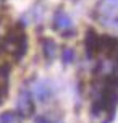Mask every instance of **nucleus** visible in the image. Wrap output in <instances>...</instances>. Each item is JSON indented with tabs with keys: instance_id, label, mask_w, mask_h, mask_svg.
Returning a JSON list of instances; mask_svg holds the SVG:
<instances>
[{
	"instance_id": "f257e3e1",
	"label": "nucleus",
	"mask_w": 118,
	"mask_h": 123,
	"mask_svg": "<svg viewBox=\"0 0 118 123\" xmlns=\"http://www.w3.org/2000/svg\"><path fill=\"white\" fill-rule=\"evenodd\" d=\"M0 49L5 54L12 55L13 60H21L28 50V39L21 26H15L10 29V32L5 36V39L0 41Z\"/></svg>"
},
{
	"instance_id": "f03ea898",
	"label": "nucleus",
	"mask_w": 118,
	"mask_h": 123,
	"mask_svg": "<svg viewBox=\"0 0 118 123\" xmlns=\"http://www.w3.org/2000/svg\"><path fill=\"white\" fill-rule=\"evenodd\" d=\"M32 112H34V102H32L31 92L28 89H21L16 100V113L21 117H29Z\"/></svg>"
},
{
	"instance_id": "7ed1b4c3",
	"label": "nucleus",
	"mask_w": 118,
	"mask_h": 123,
	"mask_svg": "<svg viewBox=\"0 0 118 123\" xmlns=\"http://www.w3.org/2000/svg\"><path fill=\"white\" fill-rule=\"evenodd\" d=\"M99 52L108 57H118V39L113 36H99Z\"/></svg>"
},
{
	"instance_id": "20e7f679",
	"label": "nucleus",
	"mask_w": 118,
	"mask_h": 123,
	"mask_svg": "<svg viewBox=\"0 0 118 123\" xmlns=\"http://www.w3.org/2000/svg\"><path fill=\"white\" fill-rule=\"evenodd\" d=\"M32 96L37 99L39 102H45L47 99L52 96V86H50L49 81H37L34 86H32Z\"/></svg>"
},
{
	"instance_id": "39448f33",
	"label": "nucleus",
	"mask_w": 118,
	"mask_h": 123,
	"mask_svg": "<svg viewBox=\"0 0 118 123\" xmlns=\"http://www.w3.org/2000/svg\"><path fill=\"white\" fill-rule=\"evenodd\" d=\"M53 28L57 31H63V32L70 31L71 29V18L63 10H58L53 16Z\"/></svg>"
},
{
	"instance_id": "423d86ee",
	"label": "nucleus",
	"mask_w": 118,
	"mask_h": 123,
	"mask_svg": "<svg viewBox=\"0 0 118 123\" xmlns=\"http://www.w3.org/2000/svg\"><path fill=\"white\" fill-rule=\"evenodd\" d=\"M86 50H87V55L92 57L95 52H99V34L95 32L94 29H89L86 34Z\"/></svg>"
},
{
	"instance_id": "0eeeda50",
	"label": "nucleus",
	"mask_w": 118,
	"mask_h": 123,
	"mask_svg": "<svg viewBox=\"0 0 118 123\" xmlns=\"http://www.w3.org/2000/svg\"><path fill=\"white\" fill-rule=\"evenodd\" d=\"M42 52L47 60H53L57 55V44L52 39H44L42 41Z\"/></svg>"
},
{
	"instance_id": "6e6552de",
	"label": "nucleus",
	"mask_w": 118,
	"mask_h": 123,
	"mask_svg": "<svg viewBox=\"0 0 118 123\" xmlns=\"http://www.w3.org/2000/svg\"><path fill=\"white\" fill-rule=\"evenodd\" d=\"M8 96V78H0V105L5 102Z\"/></svg>"
},
{
	"instance_id": "1a4fd4ad",
	"label": "nucleus",
	"mask_w": 118,
	"mask_h": 123,
	"mask_svg": "<svg viewBox=\"0 0 118 123\" xmlns=\"http://www.w3.org/2000/svg\"><path fill=\"white\" fill-rule=\"evenodd\" d=\"M19 118L15 112H5L0 115V123H16Z\"/></svg>"
},
{
	"instance_id": "9d476101",
	"label": "nucleus",
	"mask_w": 118,
	"mask_h": 123,
	"mask_svg": "<svg viewBox=\"0 0 118 123\" xmlns=\"http://www.w3.org/2000/svg\"><path fill=\"white\" fill-rule=\"evenodd\" d=\"M62 58H63V62H65V63H71V62L75 60V52H73V49L66 47V49L63 50Z\"/></svg>"
},
{
	"instance_id": "9b49d317",
	"label": "nucleus",
	"mask_w": 118,
	"mask_h": 123,
	"mask_svg": "<svg viewBox=\"0 0 118 123\" xmlns=\"http://www.w3.org/2000/svg\"><path fill=\"white\" fill-rule=\"evenodd\" d=\"M36 123H52L49 120V118H45V117H37L36 118Z\"/></svg>"
}]
</instances>
